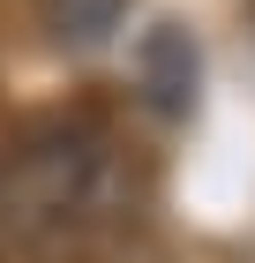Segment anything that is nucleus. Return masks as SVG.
Here are the masks:
<instances>
[{"label":"nucleus","mask_w":255,"mask_h":263,"mask_svg":"<svg viewBox=\"0 0 255 263\" xmlns=\"http://www.w3.org/2000/svg\"><path fill=\"white\" fill-rule=\"evenodd\" d=\"M143 158L98 113H45L0 143V256L90 263L135 226Z\"/></svg>","instance_id":"nucleus-1"},{"label":"nucleus","mask_w":255,"mask_h":263,"mask_svg":"<svg viewBox=\"0 0 255 263\" xmlns=\"http://www.w3.org/2000/svg\"><path fill=\"white\" fill-rule=\"evenodd\" d=\"M53 15H60V30H75V38H105L120 23V0H60Z\"/></svg>","instance_id":"nucleus-2"}]
</instances>
